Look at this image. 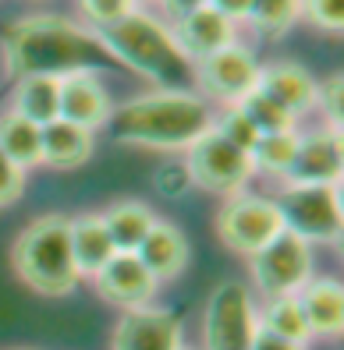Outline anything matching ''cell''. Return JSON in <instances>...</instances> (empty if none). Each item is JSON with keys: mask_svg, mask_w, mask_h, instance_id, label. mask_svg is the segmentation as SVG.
I'll use <instances>...</instances> for the list:
<instances>
[{"mask_svg": "<svg viewBox=\"0 0 344 350\" xmlns=\"http://www.w3.org/2000/svg\"><path fill=\"white\" fill-rule=\"evenodd\" d=\"M96 149V131L71 124L64 117H53L43 124V163L53 170H75L93 156Z\"/></svg>", "mask_w": 344, "mask_h": 350, "instance_id": "d6986e66", "label": "cell"}, {"mask_svg": "<svg viewBox=\"0 0 344 350\" xmlns=\"http://www.w3.org/2000/svg\"><path fill=\"white\" fill-rule=\"evenodd\" d=\"M284 230L298 234L309 244H337L344 234L341 184H284L277 198Z\"/></svg>", "mask_w": 344, "mask_h": 350, "instance_id": "5b68a950", "label": "cell"}, {"mask_svg": "<svg viewBox=\"0 0 344 350\" xmlns=\"http://www.w3.org/2000/svg\"><path fill=\"white\" fill-rule=\"evenodd\" d=\"M259 333V312L252 291L238 280H224L206 301L202 343L206 350H252Z\"/></svg>", "mask_w": 344, "mask_h": 350, "instance_id": "52a82bcc", "label": "cell"}, {"mask_svg": "<svg viewBox=\"0 0 344 350\" xmlns=\"http://www.w3.org/2000/svg\"><path fill=\"white\" fill-rule=\"evenodd\" d=\"M181 350H195V347H185V343H181Z\"/></svg>", "mask_w": 344, "mask_h": 350, "instance_id": "d590c367", "label": "cell"}, {"mask_svg": "<svg viewBox=\"0 0 344 350\" xmlns=\"http://www.w3.org/2000/svg\"><path fill=\"white\" fill-rule=\"evenodd\" d=\"M210 8L220 11L224 18H231V22H245L249 18V8H252V0H210Z\"/></svg>", "mask_w": 344, "mask_h": 350, "instance_id": "d6a6232c", "label": "cell"}, {"mask_svg": "<svg viewBox=\"0 0 344 350\" xmlns=\"http://www.w3.org/2000/svg\"><path fill=\"white\" fill-rule=\"evenodd\" d=\"M99 39L117 64H128L135 75L156 81V89L195 85V64L181 53L174 32L146 11H132L128 18L99 29Z\"/></svg>", "mask_w": 344, "mask_h": 350, "instance_id": "3957f363", "label": "cell"}, {"mask_svg": "<svg viewBox=\"0 0 344 350\" xmlns=\"http://www.w3.org/2000/svg\"><path fill=\"white\" fill-rule=\"evenodd\" d=\"M0 152L22 170L43 167V128L14 110L0 113Z\"/></svg>", "mask_w": 344, "mask_h": 350, "instance_id": "44dd1931", "label": "cell"}, {"mask_svg": "<svg viewBox=\"0 0 344 350\" xmlns=\"http://www.w3.org/2000/svg\"><path fill=\"white\" fill-rule=\"evenodd\" d=\"M14 273L29 291L43 297H64L71 294L82 273L75 265L71 252V219L68 216H43L29 223L22 237L14 241Z\"/></svg>", "mask_w": 344, "mask_h": 350, "instance_id": "277c9868", "label": "cell"}, {"mask_svg": "<svg viewBox=\"0 0 344 350\" xmlns=\"http://www.w3.org/2000/svg\"><path fill=\"white\" fill-rule=\"evenodd\" d=\"M4 60L11 78L25 75L64 78L75 71L117 68L114 53L103 46L96 29H82L71 18L57 14H36L14 22L4 32Z\"/></svg>", "mask_w": 344, "mask_h": 350, "instance_id": "6da1fadb", "label": "cell"}, {"mask_svg": "<svg viewBox=\"0 0 344 350\" xmlns=\"http://www.w3.org/2000/svg\"><path fill=\"white\" fill-rule=\"evenodd\" d=\"M298 128L291 131H270V135H259L256 146L249 149L252 156V167L262 170V174H273V177H284L288 167L295 163V152H298Z\"/></svg>", "mask_w": 344, "mask_h": 350, "instance_id": "d4e9b609", "label": "cell"}, {"mask_svg": "<svg viewBox=\"0 0 344 350\" xmlns=\"http://www.w3.org/2000/svg\"><path fill=\"white\" fill-rule=\"evenodd\" d=\"M22 191H25V170L14 167V163L0 152V209L14 205L22 198Z\"/></svg>", "mask_w": 344, "mask_h": 350, "instance_id": "1f68e13d", "label": "cell"}, {"mask_svg": "<svg viewBox=\"0 0 344 350\" xmlns=\"http://www.w3.org/2000/svg\"><path fill=\"white\" fill-rule=\"evenodd\" d=\"M78 8H82V14L93 22L96 32L121 22V18H128L132 11H138L135 0H78Z\"/></svg>", "mask_w": 344, "mask_h": 350, "instance_id": "83f0119b", "label": "cell"}, {"mask_svg": "<svg viewBox=\"0 0 344 350\" xmlns=\"http://www.w3.org/2000/svg\"><path fill=\"white\" fill-rule=\"evenodd\" d=\"M252 283L262 297H288L298 294L312 280V244L291 230H280L267 248L249 258Z\"/></svg>", "mask_w": 344, "mask_h": 350, "instance_id": "ba28073f", "label": "cell"}, {"mask_svg": "<svg viewBox=\"0 0 344 350\" xmlns=\"http://www.w3.org/2000/svg\"><path fill=\"white\" fill-rule=\"evenodd\" d=\"M316 89H319V81L306 68H298V64H270V68H262L256 92L270 96L277 107H284L298 120V117H306L309 110H316Z\"/></svg>", "mask_w": 344, "mask_h": 350, "instance_id": "2e32d148", "label": "cell"}, {"mask_svg": "<svg viewBox=\"0 0 344 350\" xmlns=\"http://www.w3.org/2000/svg\"><path fill=\"white\" fill-rule=\"evenodd\" d=\"M316 107L323 110V117H327L330 128H341V120H344V75L341 71H334L327 81H319Z\"/></svg>", "mask_w": 344, "mask_h": 350, "instance_id": "f546056e", "label": "cell"}, {"mask_svg": "<svg viewBox=\"0 0 344 350\" xmlns=\"http://www.w3.org/2000/svg\"><path fill=\"white\" fill-rule=\"evenodd\" d=\"M259 75H262V64L241 46V43H231L220 53L206 57L195 64V85L202 89L206 99H217V103H228V107H238L245 96H252L259 89Z\"/></svg>", "mask_w": 344, "mask_h": 350, "instance_id": "30bf717a", "label": "cell"}, {"mask_svg": "<svg viewBox=\"0 0 344 350\" xmlns=\"http://www.w3.org/2000/svg\"><path fill=\"white\" fill-rule=\"evenodd\" d=\"M298 304H302V315H306L309 325V336L319 340H337L341 329H344V291L337 280H309L306 286L298 291Z\"/></svg>", "mask_w": 344, "mask_h": 350, "instance_id": "e0dca14e", "label": "cell"}, {"mask_svg": "<svg viewBox=\"0 0 344 350\" xmlns=\"http://www.w3.org/2000/svg\"><path fill=\"white\" fill-rule=\"evenodd\" d=\"M280 230H284V219H280L277 202L262 195H231L217 213V237L245 258L262 252Z\"/></svg>", "mask_w": 344, "mask_h": 350, "instance_id": "9c48e42d", "label": "cell"}, {"mask_svg": "<svg viewBox=\"0 0 344 350\" xmlns=\"http://www.w3.org/2000/svg\"><path fill=\"white\" fill-rule=\"evenodd\" d=\"M103 223H107V234L114 241V248L117 252H132L143 244V237L153 230V209L146 202H138V198H125V202H114L110 209L103 213Z\"/></svg>", "mask_w": 344, "mask_h": 350, "instance_id": "7402d4cb", "label": "cell"}, {"mask_svg": "<svg viewBox=\"0 0 344 350\" xmlns=\"http://www.w3.org/2000/svg\"><path fill=\"white\" fill-rule=\"evenodd\" d=\"M71 252H75V265L82 276H96L117 255L114 241L107 234V223L99 213H86V216L71 219Z\"/></svg>", "mask_w": 344, "mask_h": 350, "instance_id": "ffe728a7", "label": "cell"}, {"mask_svg": "<svg viewBox=\"0 0 344 350\" xmlns=\"http://www.w3.org/2000/svg\"><path fill=\"white\" fill-rule=\"evenodd\" d=\"M344 174V146H341V128H323L316 135L298 138V152L288 174L280 177L284 184H341Z\"/></svg>", "mask_w": 344, "mask_h": 350, "instance_id": "7c38bea8", "label": "cell"}, {"mask_svg": "<svg viewBox=\"0 0 344 350\" xmlns=\"http://www.w3.org/2000/svg\"><path fill=\"white\" fill-rule=\"evenodd\" d=\"M252 350H306V343H291V340H280V336H270V333H256V343Z\"/></svg>", "mask_w": 344, "mask_h": 350, "instance_id": "836d02e7", "label": "cell"}, {"mask_svg": "<svg viewBox=\"0 0 344 350\" xmlns=\"http://www.w3.org/2000/svg\"><path fill=\"white\" fill-rule=\"evenodd\" d=\"M302 14L319 32L341 36V29H344V0H302Z\"/></svg>", "mask_w": 344, "mask_h": 350, "instance_id": "f1b7e54d", "label": "cell"}, {"mask_svg": "<svg viewBox=\"0 0 344 350\" xmlns=\"http://www.w3.org/2000/svg\"><path fill=\"white\" fill-rule=\"evenodd\" d=\"M238 110L252 120V128H256L259 135H270V131H291V128H298V120H295L284 107H277V103H273L270 96H262V92L245 96V99L238 103Z\"/></svg>", "mask_w": 344, "mask_h": 350, "instance_id": "4316f807", "label": "cell"}, {"mask_svg": "<svg viewBox=\"0 0 344 350\" xmlns=\"http://www.w3.org/2000/svg\"><path fill=\"white\" fill-rule=\"evenodd\" d=\"M213 128H217L220 135H224L228 142L241 146V149H252V146H256V138H259V131L252 128V120H249L245 113H241L238 107H228V113H220Z\"/></svg>", "mask_w": 344, "mask_h": 350, "instance_id": "4dcf8cb0", "label": "cell"}, {"mask_svg": "<svg viewBox=\"0 0 344 350\" xmlns=\"http://www.w3.org/2000/svg\"><path fill=\"white\" fill-rule=\"evenodd\" d=\"M181 53H185L192 64H199V60H206L213 53H220L224 46L238 43V25L231 22V18H224L220 11H213L210 4H202L188 14L177 18V25L171 29Z\"/></svg>", "mask_w": 344, "mask_h": 350, "instance_id": "9a60e30c", "label": "cell"}, {"mask_svg": "<svg viewBox=\"0 0 344 350\" xmlns=\"http://www.w3.org/2000/svg\"><path fill=\"white\" fill-rule=\"evenodd\" d=\"M135 255H138V262H143L160 283H167V280L185 273V265H188V241H185V234H181L174 223L156 219L153 230L135 248Z\"/></svg>", "mask_w": 344, "mask_h": 350, "instance_id": "ac0fdd59", "label": "cell"}, {"mask_svg": "<svg viewBox=\"0 0 344 350\" xmlns=\"http://www.w3.org/2000/svg\"><path fill=\"white\" fill-rule=\"evenodd\" d=\"M185 174L195 188L231 198V195H241V188L252 180L256 167H252L249 149L234 146L213 128L185 149Z\"/></svg>", "mask_w": 344, "mask_h": 350, "instance_id": "8992f818", "label": "cell"}, {"mask_svg": "<svg viewBox=\"0 0 344 350\" xmlns=\"http://www.w3.org/2000/svg\"><path fill=\"white\" fill-rule=\"evenodd\" d=\"M135 4H143V0H135Z\"/></svg>", "mask_w": 344, "mask_h": 350, "instance_id": "8d00e7d4", "label": "cell"}, {"mask_svg": "<svg viewBox=\"0 0 344 350\" xmlns=\"http://www.w3.org/2000/svg\"><path fill=\"white\" fill-rule=\"evenodd\" d=\"M110 350H181V322L164 308H132L114 325Z\"/></svg>", "mask_w": 344, "mask_h": 350, "instance_id": "4fadbf2b", "label": "cell"}, {"mask_svg": "<svg viewBox=\"0 0 344 350\" xmlns=\"http://www.w3.org/2000/svg\"><path fill=\"white\" fill-rule=\"evenodd\" d=\"M302 18V0H252L245 22L267 39L284 36Z\"/></svg>", "mask_w": 344, "mask_h": 350, "instance_id": "484cf974", "label": "cell"}, {"mask_svg": "<svg viewBox=\"0 0 344 350\" xmlns=\"http://www.w3.org/2000/svg\"><path fill=\"white\" fill-rule=\"evenodd\" d=\"M93 283H96L99 297L117 304V308H125V312H132V308H149V301L156 297V286H160V280L132 252H117L103 269L93 276Z\"/></svg>", "mask_w": 344, "mask_h": 350, "instance_id": "8fae6325", "label": "cell"}, {"mask_svg": "<svg viewBox=\"0 0 344 350\" xmlns=\"http://www.w3.org/2000/svg\"><path fill=\"white\" fill-rule=\"evenodd\" d=\"M202 4H210V0H164V8H167L174 18L188 14V11H195V8H202Z\"/></svg>", "mask_w": 344, "mask_h": 350, "instance_id": "e575fe53", "label": "cell"}, {"mask_svg": "<svg viewBox=\"0 0 344 350\" xmlns=\"http://www.w3.org/2000/svg\"><path fill=\"white\" fill-rule=\"evenodd\" d=\"M107 124L121 146L177 152L213 131L217 113L213 103L195 89H156L125 103L121 110H110Z\"/></svg>", "mask_w": 344, "mask_h": 350, "instance_id": "7a4b0ae2", "label": "cell"}, {"mask_svg": "<svg viewBox=\"0 0 344 350\" xmlns=\"http://www.w3.org/2000/svg\"><path fill=\"white\" fill-rule=\"evenodd\" d=\"M57 117L82 124L89 131L103 128L110 120V96L96 71H75L57 78Z\"/></svg>", "mask_w": 344, "mask_h": 350, "instance_id": "5bb4252c", "label": "cell"}, {"mask_svg": "<svg viewBox=\"0 0 344 350\" xmlns=\"http://www.w3.org/2000/svg\"><path fill=\"white\" fill-rule=\"evenodd\" d=\"M259 329L270 336H280V340H291V343H309V325H306V315H302V304H298V294H288V297H270L267 308L259 312Z\"/></svg>", "mask_w": 344, "mask_h": 350, "instance_id": "cb8c5ba5", "label": "cell"}, {"mask_svg": "<svg viewBox=\"0 0 344 350\" xmlns=\"http://www.w3.org/2000/svg\"><path fill=\"white\" fill-rule=\"evenodd\" d=\"M14 113H22L32 124H50L57 117V78H47V75H25L18 78L14 85Z\"/></svg>", "mask_w": 344, "mask_h": 350, "instance_id": "603a6c76", "label": "cell"}]
</instances>
